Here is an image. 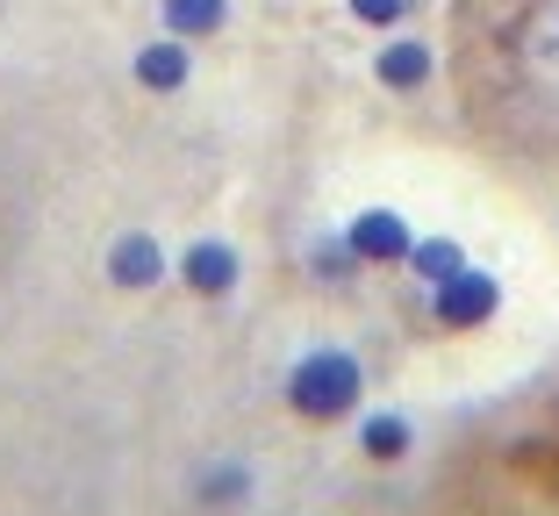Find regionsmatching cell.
<instances>
[{
	"mask_svg": "<svg viewBox=\"0 0 559 516\" xmlns=\"http://www.w3.org/2000/svg\"><path fill=\"white\" fill-rule=\"evenodd\" d=\"M452 65L488 136L559 151V0H460Z\"/></svg>",
	"mask_w": 559,
	"mask_h": 516,
	"instance_id": "cell-1",
	"label": "cell"
},
{
	"mask_svg": "<svg viewBox=\"0 0 559 516\" xmlns=\"http://www.w3.org/2000/svg\"><path fill=\"white\" fill-rule=\"evenodd\" d=\"M287 401L295 417H316V423H337L359 409V359L345 351H309L295 373H287Z\"/></svg>",
	"mask_w": 559,
	"mask_h": 516,
	"instance_id": "cell-2",
	"label": "cell"
},
{
	"mask_svg": "<svg viewBox=\"0 0 559 516\" xmlns=\"http://www.w3.org/2000/svg\"><path fill=\"white\" fill-rule=\"evenodd\" d=\"M495 301H502V287H495L488 273L460 266L452 280H438V323L444 331H480V323L495 316Z\"/></svg>",
	"mask_w": 559,
	"mask_h": 516,
	"instance_id": "cell-3",
	"label": "cell"
},
{
	"mask_svg": "<svg viewBox=\"0 0 559 516\" xmlns=\"http://www.w3.org/2000/svg\"><path fill=\"white\" fill-rule=\"evenodd\" d=\"M345 244L359 251L366 266H409L416 237H409V223H402L395 208H366V216H359V223L345 230Z\"/></svg>",
	"mask_w": 559,
	"mask_h": 516,
	"instance_id": "cell-4",
	"label": "cell"
},
{
	"mask_svg": "<svg viewBox=\"0 0 559 516\" xmlns=\"http://www.w3.org/2000/svg\"><path fill=\"white\" fill-rule=\"evenodd\" d=\"M180 273H187L194 295H230V287H237V251L230 244H194L180 259Z\"/></svg>",
	"mask_w": 559,
	"mask_h": 516,
	"instance_id": "cell-5",
	"label": "cell"
},
{
	"mask_svg": "<svg viewBox=\"0 0 559 516\" xmlns=\"http://www.w3.org/2000/svg\"><path fill=\"white\" fill-rule=\"evenodd\" d=\"M430 65H438V58H430V44H416V36H395V44L380 50V80L395 86V94H409V86H424L430 80Z\"/></svg>",
	"mask_w": 559,
	"mask_h": 516,
	"instance_id": "cell-6",
	"label": "cell"
},
{
	"mask_svg": "<svg viewBox=\"0 0 559 516\" xmlns=\"http://www.w3.org/2000/svg\"><path fill=\"white\" fill-rule=\"evenodd\" d=\"M108 273H116L122 287H151L165 273V251L151 244V237H122V244L108 251Z\"/></svg>",
	"mask_w": 559,
	"mask_h": 516,
	"instance_id": "cell-7",
	"label": "cell"
},
{
	"mask_svg": "<svg viewBox=\"0 0 559 516\" xmlns=\"http://www.w3.org/2000/svg\"><path fill=\"white\" fill-rule=\"evenodd\" d=\"M136 86H151V94L187 86V50L180 44H144V50H136Z\"/></svg>",
	"mask_w": 559,
	"mask_h": 516,
	"instance_id": "cell-8",
	"label": "cell"
},
{
	"mask_svg": "<svg viewBox=\"0 0 559 516\" xmlns=\"http://www.w3.org/2000/svg\"><path fill=\"white\" fill-rule=\"evenodd\" d=\"M223 15H230V0H165V29L173 36H209L223 29Z\"/></svg>",
	"mask_w": 559,
	"mask_h": 516,
	"instance_id": "cell-9",
	"label": "cell"
},
{
	"mask_svg": "<svg viewBox=\"0 0 559 516\" xmlns=\"http://www.w3.org/2000/svg\"><path fill=\"white\" fill-rule=\"evenodd\" d=\"M409 266H416V273H424V280H430V287H438V280H452V273H460V266H466V251H460V244H452V237H424V244H416V251H409Z\"/></svg>",
	"mask_w": 559,
	"mask_h": 516,
	"instance_id": "cell-10",
	"label": "cell"
},
{
	"mask_svg": "<svg viewBox=\"0 0 559 516\" xmlns=\"http://www.w3.org/2000/svg\"><path fill=\"white\" fill-rule=\"evenodd\" d=\"M366 452H373V459H402V452H409V423L402 417H366Z\"/></svg>",
	"mask_w": 559,
	"mask_h": 516,
	"instance_id": "cell-11",
	"label": "cell"
},
{
	"mask_svg": "<svg viewBox=\"0 0 559 516\" xmlns=\"http://www.w3.org/2000/svg\"><path fill=\"white\" fill-rule=\"evenodd\" d=\"M359 266H366V259L352 244H323V251H316V273H323V280H352Z\"/></svg>",
	"mask_w": 559,
	"mask_h": 516,
	"instance_id": "cell-12",
	"label": "cell"
},
{
	"mask_svg": "<svg viewBox=\"0 0 559 516\" xmlns=\"http://www.w3.org/2000/svg\"><path fill=\"white\" fill-rule=\"evenodd\" d=\"M352 15H359V22H380V29H395V22L409 15V0H352Z\"/></svg>",
	"mask_w": 559,
	"mask_h": 516,
	"instance_id": "cell-13",
	"label": "cell"
},
{
	"mask_svg": "<svg viewBox=\"0 0 559 516\" xmlns=\"http://www.w3.org/2000/svg\"><path fill=\"white\" fill-rule=\"evenodd\" d=\"M209 495H215V502H237V495H245V473H237V467H230V473H215Z\"/></svg>",
	"mask_w": 559,
	"mask_h": 516,
	"instance_id": "cell-14",
	"label": "cell"
}]
</instances>
